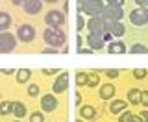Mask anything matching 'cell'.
<instances>
[{
    "mask_svg": "<svg viewBox=\"0 0 148 122\" xmlns=\"http://www.w3.org/2000/svg\"><path fill=\"white\" fill-rule=\"evenodd\" d=\"M43 39L48 46H54L58 50H59V46H63L67 43V35H65V32L61 28H48L46 26V30L43 32Z\"/></svg>",
    "mask_w": 148,
    "mask_h": 122,
    "instance_id": "1",
    "label": "cell"
},
{
    "mask_svg": "<svg viewBox=\"0 0 148 122\" xmlns=\"http://www.w3.org/2000/svg\"><path fill=\"white\" fill-rule=\"evenodd\" d=\"M87 30H89V34L98 35L104 41H109L111 39V34H109V30H108V22L102 21L100 17H91L89 22H87Z\"/></svg>",
    "mask_w": 148,
    "mask_h": 122,
    "instance_id": "2",
    "label": "cell"
},
{
    "mask_svg": "<svg viewBox=\"0 0 148 122\" xmlns=\"http://www.w3.org/2000/svg\"><path fill=\"white\" fill-rule=\"evenodd\" d=\"M102 21H106L109 24V22H120L124 19V8L120 6H108L106 4V8L102 9V13L98 15Z\"/></svg>",
    "mask_w": 148,
    "mask_h": 122,
    "instance_id": "3",
    "label": "cell"
},
{
    "mask_svg": "<svg viewBox=\"0 0 148 122\" xmlns=\"http://www.w3.org/2000/svg\"><path fill=\"white\" fill-rule=\"evenodd\" d=\"M17 46V37L9 32H2L0 34V54H9L13 52Z\"/></svg>",
    "mask_w": 148,
    "mask_h": 122,
    "instance_id": "4",
    "label": "cell"
},
{
    "mask_svg": "<svg viewBox=\"0 0 148 122\" xmlns=\"http://www.w3.org/2000/svg\"><path fill=\"white\" fill-rule=\"evenodd\" d=\"M130 22L133 26H146L148 24V8H135L130 11Z\"/></svg>",
    "mask_w": 148,
    "mask_h": 122,
    "instance_id": "5",
    "label": "cell"
},
{
    "mask_svg": "<svg viewBox=\"0 0 148 122\" xmlns=\"http://www.w3.org/2000/svg\"><path fill=\"white\" fill-rule=\"evenodd\" d=\"M45 22L48 28H61L65 24V13L59 9H52L45 15Z\"/></svg>",
    "mask_w": 148,
    "mask_h": 122,
    "instance_id": "6",
    "label": "cell"
},
{
    "mask_svg": "<svg viewBox=\"0 0 148 122\" xmlns=\"http://www.w3.org/2000/svg\"><path fill=\"white\" fill-rule=\"evenodd\" d=\"M104 8H106V4L102 2V0H89V2L83 6L82 13L83 15H89V17H98Z\"/></svg>",
    "mask_w": 148,
    "mask_h": 122,
    "instance_id": "7",
    "label": "cell"
},
{
    "mask_svg": "<svg viewBox=\"0 0 148 122\" xmlns=\"http://www.w3.org/2000/svg\"><path fill=\"white\" fill-rule=\"evenodd\" d=\"M17 39L22 43H32L35 39V28L32 24H21L17 30Z\"/></svg>",
    "mask_w": 148,
    "mask_h": 122,
    "instance_id": "8",
    "label": "cell"
},
{
    "mask_svg": "<svg viewBox=\"0 0 148 122\" xmlns=\"http://www.w3.org/2000/svg\"><path fill=\"white\" fill-rule=\"evenodd\" d=\"M22 9H24L26 15H37L43 9V0H24Z\"/></svg>",
    "mask_w": 148,
    "mask_h": 122,
    "instance_id": "9",
    "label": "cell"
},
{
    "mask_svg": "<svg viewBox=\"0 0 148 122\" xmlns=\"http://www.w3.org/2000/svg\"><path fill=\"white\" fill-rule=\"evenodd\" d=\"M67 87H69V72H61V74H59V78L54 82L52 91L56 93V95H61V93L67 91Z\"/></svg>",
    "mask_w": 148,
    "mask_h": 122,
    "instance_id": "10",
    "label": "cell"
},
{
    "mask_svg": "<svg viewBox=\"0 0 148 122\" xmlns=\"http://www.w3.org/2000/svg\"><path fill=\"white\" fill-rule=\"evenodd\" d=\"M56 107H58V100H56L54 95L41 96V109H43L45 113H50V111H54Z\"/></svg>",
    "mask_w": 148,
    "mask_h": 122,
    "instance_id": "11",
    "label": "cell"
},
{
    "mask_svg": "<svg viewBox=\"0 0 148 122\" xmlns=\"http://www.w3.org/2000/svg\"><path fill=\"white\" fill-rule=\"evenodd\" d=\"M104 43H106V41L102 39V37H98V35H95V34H89V35H87V45H89L91 50H95V52L104 48Z\"/></svg>",
    "mask_w": 148,
    "mask_h": 122,
    "instance_id": "12",
    "label": "cell"
},
{
    "mask_svg": "<svg viewBox=\"0 0 148 122\" xmlns=\"http://www.w3.org/2000/svg\"><path fill=\"white\" fill-rule=\"evenodd\" d=\"M108 30H109V34L115 35V37H122L124 34H126V26L122 24V21H120V22H109Z\"/></svg>",
    "mask_w": 148,
    "mask_h": 122,
    "instance_id": "13",
    "label": "cell"
},
{
    "mask_svg": "<svg viewBox=\"0 0 148 122\" xmlns=\"http://www.w3.org/2000/svg\"><path fill=\"white\" fill-rule=\"evenodd\" d=\"M80 117L85 120H95L96 119V109L92 106H80Z\"/></svg>",
    "mask_w": 148,
    "mask_h": 122,
    "instance_id": "14",
    "label": "cell"
},
{
    "mask_svg": "<svg viewBox=\"0 0 148 122\" xmlns=\"http://www.w3.org/2000/svg\"><path fill=\"white\" fill-rule=\"evenodd\" d=\"M108 52L109 54H124V52H128V48L122 41H113V43L108 45Z\"/></svg>",
    "mask_w": 148,
    "mask_h": 122,
    "instance_id": "15",
    "label": "cell"
},
{
    "mask_svg": "<svg viewBox=\"0 0 148 122\" xmlns=\"http://www.w3.org/2000/svg\"><path fill=\"white\" fill-rule=\"evenodd\" d=\"M100 98L102 100H109V98L115 96V85H111V83H104V85L100 87Z\"/></svg>",
    "mask_w": 148,
    "mask_h": 122,
    "instance_id": "16",
    "label": "cell"
},
{
    "mask_svg": "<svg viewBox=\"0 0 148 122\" xmlns=\"http://www.w3.org/2000/svg\"><path fill=\"white\" fill-rule=\"evenodd\" d=\"M126 107H128V102H124V100H113V102H111V106H109V111L113 115H119V113H124Z\"/></svg>",
    "mask_w": 148,
    "mask_h": 122,
    "instance_id": "17",
    "label": "cell"
},
{
    "mask_svg": "<svg viewBox=\"0 0 148 122\" xmlns=\"http://www.w3.org/2000/svg\"><path fill=\"white\" fill-rule=\"evenodd\" d=\"M11 113L17 117V119H22V117H26V106L22 104V102H11Z\"/></svg>",
    "mask_w": 148,
    "mask_h": 122,
    "instance_id": "18",
    "label": "cell"
},
{
    "mask_svg": "<svg viewBox=\"0 0 148 122\" xmlns=\"http://www.w3.org/2000/svg\"><path fill=\"white\" fill-rule=\"evenodd\" d=\"M128 102L132 106H137V104H141V89H130L128 91Z\"/></svg>",
    "mask_w": 148,
    "mask_h": 122,
    "instance_id": "19",
    "label": "cell"
},
{
    "mask_svg": "<svg viewBox=\"0 0 148 122\" xmlns=\"http://www.w3.org/2000/svg\"><path fill=\"white\" fill-rule=\"evenodd\" d=\"M30 76H32L30 69H18L17 74H15V78H17L18 83H28V82H30Z\"/></svg>",
    "mask_w": 148,
    "mask_h": 122,
    "instance_id": "20",
    "label": "cell"
},
{
    "mask_svg": "<svg viewBox=\"0 0 148 122\" xmlns=\"http://www.w3.org/2000/svg\"><path fill=\"white\" fill-rule=\"evenodd\" d=\"M11 26V15L8 11H0V32H6Z\"/></svg>",
    "mask_w": 148,
    "mask_h": 122,
    "instance_id": "21",
    "label": "cell"
},
{
    "mask_svg": "<svg viewBox=\"0 0 148 122\" xmlns=\"http://www.w3.org/2000/svg\"><path fill=\"white\" fill-rule=\"evenodd\" d=\"M119 122H143V120H141V117H139V115L130 113V111H124V113H120Z\"/></svg>",
    "mask_w": 148,
    "mask_h": 122,
    "instance_id": "22",
    "label": "cell"
},
{
    "mask_svg": "<svg viewBox=\"0 0 148 122\" xmlns=\"http://www.w3.org/2000/svg\"><path fill=\"white\" fill-rule=\"evenodd\" d=\"M130 54H148V46H145L143 43H135L133 46H130L128 48Z\"/></svg>",
    "mask_w": 148,
    "mask_h": 122,
    "instance_id": "23",
    "label": "cell"
},
{
    "mask_svg": "<svg viewBox=\"0 0 148 122\" xmlns=\"http://www.w3.org/2000/svg\"><path fill=\"white\" fill-rule=\"evenodd\" d=\"M87 85L89 87H98L100 85V76L96 72H89L87 74Z\"/></svg>",
    "mask_w": 148,
    "mask_h": 122,
    "instance_id": "24",
    "label": "cell"
},
{
    "mask_svg": "<svg viewBox=\"0 0 148 122\" xmlns=\"http://www.w3.org/2000/svg\"><path fill=\"white\" fill-rule=\"evenodd\" d=\"M11 113V102H0V115L6 117Z\"/></svg>",
    "mask_w": 148,
    "mask_h": 122,
    "instance_id": "25",
    "label": "cell"
},
{
    "mask_svg": "<svg viewBox=\"0 0 148 122\" xmlns=\"http://www.w3.org/2000/svg\"><path fill=\"white\" fill-rule=\"evenodd\" d=\"M76 83L78 85H87V72H78L76 74Z\"/></svg>",
    "mask_w": 148,
    "mask_h": 122,
    "instance_id": "26",
    "label": "cell"
},
{
    "mask_svg": "<svg viewBox=\"0 0 148 122\" xmlns=\"http://www.w3.org/2000/svg\"><path fill=\"white\" fill-rule=\"evenodd\" d=\"M30 122H45V117L41 111H35V113H30Z\"/></svg>",
    "mask_w": 148,
    "mask_h": 122,
    "instance_id": "27",
    "label": "cell"
},
{
    "mask_svg": "<svg viewBox=\"0 0 148 122\" xmlns=\"http://www.w3.org/2000/svg\"><path fill=\"white\" fill-rule=\"evenodd\" d=\"M145 76H148L146 69H133V78H137V80H143Z\"/></svg>",
    "mask_w": 148,
    "mask_h": 122,
    "instance_id": "28",
    "label": "cell"
},
{
    "mask_svg": "<svg viewBox=\"0 0 148 122\" xmlns=\"http://www.w3.org/2000/svg\"><path fill=\"white\" fill-rule=\"evenodd\" d=\"M83 28H85V19H83L82 15H78V17H76V30L82 32Z\"/></svg>",
    "mask_w": 148,
    "mask_h": 122,
    "instance_id": "29",
    "label": "cell"
},
{
    "mask_svg": "<svg viewBox=\"0 0 148 122\" xmlns=\"http://www.w3.org/2000/svg\"><path fill=\"white\" fill-rule=\"evenodd\" d=\"M37 95H39V85L32 83V85L28 87V96H37Z\"/></svg>",
    "mask_w": 148,
    "mask_h": 122,
    "instance_id": "30",
    "label": "cell"
},
{
    "mask_svg": "<svg viewBox=\"0 0 148 122\" xmlns=\"http://www.w3.org/2000/svg\"><path fill=\"white\" fill-rule=\"evenodd\" d=\"M104 74H106V76H108V78H119V70L117 69H108V70H104Z\"/></svg>",
    "mask_w": 148,
    "mask_h": 122,
    "instance_id": "31",
    "label": "cell"
},
{
    "mask_svg": "<svg viewBox=\"0 0 148 122\" xmlns=\"http://www.w3.org/2000/svg\"><path fill=\"white\" fill-rule=\"evenodd\" d=\"M124 2H126V0H106L108 6H120V8L124 6Z\"/></svg>",
    "mask_w": 148,
    "mask_h": 122,
    "instance_id": "32",
    "label": "cell"
},
{
    "mask_svg": "<svg viewBox=\"0 0 148 122\" xmlns=\"http://www.w3.org/2000/svg\"><path fill=\"white\" fill-rule=\"evenodd\" d=\"M141 106L148 107V91H141Z\"/></svg>",
    "mask_w": 148,
    "mask_h": 122,
    "instance_id": "33",
    "label": "cell"
},
{
    "mask_svg": "<svg viewBox=\"0 0 148 122\" xmlns=\"http://www.w3.org/2000/svg\"><path fill=\"white\" fill-rule=\"evenodd\" d=\"M95 50H91V48H78V54H83V56H91Z\"/></svg>",
    "mask_w": 148,
    "mask_h": 122,
    "instance_id": "34",
    "label": "cell"
},
{
    "mask_svg": "<svg viewBox=\"0 0 148 122\" xmlns=\"http://www.w3.org/2000/svg\"><path fill=\"white\" fill-rule=\"evenodd\" d=\"M43 74H59V69H43Z\"/></svg>",
    "mask_w": 148,
    "mask_h": 122,
    "instance_id": "35",
    "label": "cell"
},
{
    "mask_svg": "<svg viewBox=\"0 0 148 122\" xmlns=\"http://www.w3.org/2000/svg\"><path fill=\"white\" fill-rule=\"evenodd\" d=\"M89 2V0H76V4H78V9H80V13H82V9H83V6Z\"/></svg>",
    "mask_w": 148,
    "mask_h": 122,
    "instance_id": "36",
    "label": "cell"
},
{
    "mask_svg": "<svg viewBox=\"0 0 148 122\" xmlns=\"http://www.w3.org/2000/svg\"><path fill=\"white\" fill-rule=\"evenodd\" d=\"M43 54H59V50L58 48H45Z\"/></svg>",
    "mask_w": 148,
    "mask_h": 122,
    "instance_id": "37",
    "label": "cell"
},
{
    "mask_svg": "<svg viewBox=\"0 0 148 122\" xmlns=\"http://www.w3.org/2000/svg\"><path fill=\"white\" fill-rule=\"evenodd\" d=\"M139 8H148V0H135Z\"/></svg>",
    "mask_w": 148,
    "mask_h": 122,
    "instance_id": "38",
    "label": "cell"
},
{
    "mask_svg": "<svg viewBox=\"0 0 148 122\" xmlns=\"http://www.w3.org/2000/svg\"><path fill=\"white\" fill-rule=\"evenodd\" d=\"M74 104H76V106H80V104H82V96H80V93H76V95H74Z\"/></svg>",
    "mask_w": 148,
    "mask_h": 122,
    "instance_id": "39",
    "label": "cell"
},
{
    "mask_svg": "<svg viewBox=\"0 0 148 122\" xmlns=\"http://www.w3.org/2000/svg\"><path fill=\"white\" fill-rule=\"evenodd\" d=\"M139 117H141V120H143V122H148V111H143V113L139 115Z\"/></svg>",
    "mask_w": 148,
    "mask_h": 122,
    "instance_id": "40",
    "label": "cell"
},
{
    "mask_svg": "<svg viewBox=\"0 0 148 122\" xmlns=\"http://www.w3.org/2000/svg\"><path fill=\"white\" fill-rule=\"evenodd\" d=\"M0 72L2 74H15V70L13 69H0Z\"/></svg>",
    "mask_w": 148,
    "mask_h": 122,
    "instance_id": "41",
    "label": "cell"
},
{
    "mask_svg": "<svg viewBox=\"0 0 148 122\" xmlns=\"http://www.w3.org/2000/svg\"><path fill=\"white\" fill-rule=\"evenodd\" d=\"M11 4H13V6H22L24 0H11Z\"/></svg>",
    "mask_w": 148,
    "mask_h": 122,
    "instance_id": "42",
    "label": "cell"
},
{
    "mask_svg": "<svg viewBox=\"0 0 148 122\" xmlns=\"http://www.w3.org/2000/svg\"><path fill=\"white\" fill-rule=\"evenodd\" d=\"M43 2H48V4H54V2H58V0H43Z\"/></svg>",
    "mask_w": 148,
    "mask_h": 122,
    "instance_id": "43",
    "label": "cell"
},
{
    "mask_svg": "<svg viewBox=\"0 0 148 122\" xmlns=\"http://www.w3.org/2000/svg\"><path fill=\"white\" fill-rule=\"evenodd\" d=\"M76 122H83V120H76Z\"/></svg>",
    "mask_w": 148,
    "mask_h": 122,
    "instance_id": "44",
    "label": "cell"
},
{
    "mask_svg": "<svg viewBox=\"0 0 148 122\" xmlns=\"http://www.w3.org/2000/svg\"><path fill=\"white\" fill-rule=\"evenodd\" d=\"M0 98H2V95H0Z\"/></svg>",
    "mask_w": 148,
    "mask_h": 122,
    "instance_id": "45",
    "label": "cell"
},
{
    "mask_svg": "<svg viewBox=\"0 0 148 122\" xmlns=\"http://www.w3.org/2000/svg\"><path fill=\"white\" fill-rule=\"evenodd\" d=\"M15 122H18V120H15Z\"/></svg>",
    "mask_w": 148,
    "mask_h": 122,
    "instance_id": "46",
    "label": "cell"
}]
</instances>
